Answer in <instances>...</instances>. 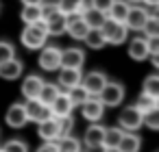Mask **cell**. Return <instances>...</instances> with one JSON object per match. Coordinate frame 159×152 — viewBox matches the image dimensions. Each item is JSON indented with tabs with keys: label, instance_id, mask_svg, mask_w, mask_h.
<instances>
[{
	"label": "cell",
	"instance_id": "1",
	"mask_svg": "<svg viewBox=\"0 0 159 152\" xmlns=\"http://www.w3.org/2000/svg\"><path fill=\"white\" fill-rule=\"evenodd\" d=\"M46 41H48V31H46L44 20H37V22L24 26V31H22V44H24V48L37 50V48H44Z\"/></svg>",
	"mask_w": 159,
	"mask_h": 152
},
{
	"label": "cell",
	"instance_id": "2",
	"mask_svg": "<svg viewBox=\"0 0 159 152\" xmlns=\"http://www.w3.org/2000/svg\"><path fill=\"white\" fill-rule=\"evenodd\" d=\"M100 31H102V35H105V41H107V44H113V46L124 44V39H126V35H129V28L124 26V22H116V20H111V18H107V20L102 22Z\"/></svg>",
	"mask_w": 159,
	"mask_h": 152
},
{
	"label": "cell",
	"instance_id": "3",
	"mask_svg": "<svg viewBox=\"0 0 159 152\" xmlns=\"http://www.w3.org/2000/svg\"><path fill=\"white\" fill-rule=\"evenodd\" d=\"M44 24H46V31L48 35H63L66 33V15L57 9V7H50V9H44Z\"/></svg>",
	"mask_w": 159,
	"mask_h": 152
},
{
	"label": "cell",
	"instance_id": "4",
	"mask_svg": "<svg viewBox=\"0 0 159 152\" xmlns=\"http://www.w3.org/2000/svg\"><path fill=\"white\" fill-rule=\"evenodd\" d=\"M118 124L124 132H135L139 126H142V111L133 104V106H124L120 111V117H118Z\"/></svg>",
	"mask_w": 159,
	"mask_h": 152
},
{
	"label": "cell",
	"instance_id": "5",
	"mask_svg": "<svg viewBox=\"0 0 159 152\" xmlns=\"http://www.w3.org/2000/svg\"><path fill=\"white\" fill-rule=\"evenodd\" d=\"M98 100L105 104V106H120L122 100H124V87L120 83H109L102 87V91L98 93Z\"/></svg>",
	"mask_w": 159,
	"mask_h": 152
},
{
	"label": "cell",
	"instance_id": "6",
	"mask_svg": "<svg viewBox=\"0 0 159 152\" xmlns=\"http://www.w3.org/2000/svg\"><path fill=\"white\" fill-rule=\"evenodd\" d=\"M24 111H26V117H29V122H44V119H48V117H52V113H50V106L48 104H42L37 98H31V100H26L24 102Z\"/></svg>",
	"mask_w": 159,
	"mask_h": 152
},
{
	"label": "cell",
	"instance_id": "7",
	"mask_svg": "<svg viewBox=\"0 0 159 152\" xmlns=\"http://www.w3.org/2000/svg\"><path fill=\"white\" fill-rule=\"evenodd\" d=\"M39 67L44 72H55L61 67V50L57 46H46L39 54Z\"/></svg>",
	"mask_w": 159,
	"mask_h": 152
},
{
	"label": "cell",
	"instance_id": "8",
	"mask_svg": "<svg viewBox=\"0 0 159 152\" xmlns=\"http://www.w3.org/2000/svg\"><path fill=\"white\" fill-rule=\"evenodd\" d=\"M81 113L87 122H100L105 115V104L98 100V96H89L83 104H81Z\"/></svg>",
	"mask_w": 159,
	"mask_h": 152
},
{
	"label": "cell",
	"instance_id": "9",
	"mask_svg": "<svg viewBox=\"0 0 159 152\" xmlns=\"http://www.w3.org/2000/svg\"><path fill=\"white\" fill-rule=\"evenodd\" d=\"M81 85L87 89L89 96H98V93L102 91V87L107 85V76L100 74V72H89V74H85V76L81 78Z\"/></svg>",
	"mask_w": 159,
	"mask_h": 152
},
{
	"label": "cell",
	"instance_id": "10",
	"mask_svg": "<svg viewBox=\"0 0 159 152\" xmlns=\"http://www.w3.org/2000/svg\"><path fill=\"white\" fill-rule=\"evenodd\" d=\"M146 18H148V11L144 7H129V13L124 18V26L129 31H142Z\"/></svg>",
	"mask_w": 159,
	"mask_h": 152
},
{
	"label": "cell",
	"instance_id": "11",
	"mask_svg": "<svg viewBox=\"0 0 159 152\" xmlns=\"http://www.w3.org/2000/svg\"><path fill=\"white\" fill-rule=\"evenodd\" d=\"M83 63H85V52L81 48H66V50H61V67L81 70Z\"/></svg>",
	"mask_w": 159,
	"mask_h": 152
},
{
	"label": "cell",
	"instance_id": "12",
	"mask_svg": "<svg viewBox=\"0 0 159 152\" xmlns=\"http://www.w3.org/2000/svg\"><path fill=\"white\" fill-rule=\"evenodd\" d=\"M37 135L44 141H55L61 137V128L57 124V117H48L44 122H37Z\"/></svg>",
	"mask_w": 159,
	"mask_h": 152
},
{
	"label": "cell",
	"instance_id": "13",
	"mask_svg": "<svg viewBox=\"0 0 159 152\" xmlns=\"http://www.w3.org/2000/svg\"><path fill=\"white\" fill-rule=\"evenodd\" d=\"M5 119H7V124H9L11 128H22V126L29 122V117H26V111H24V104H20V102L11 104V106L7 109V115H5Z\"/></svg>",
	"mask_w": 159,
	"mask_h": 152
},
{
	"label": "cell",
	"instance_id": "14",
	"mask_svg": "<svg viewBox=\"0 0 159 152\" xmlns=\"http://www.w3.org/2000/svg\"><path fill=\"white\" fill-rule=\"evenodd\" d=\"M72 102H70V98L66 96V91H59V96L52 100V104H50V113H52V117H63V115H72Z\"/></svg>",
	"mask_w": 159,
	"mask_h": 152
},
{
	"label": "cell",
	"instance_id": "15",
	"mask_svg": "<svg viewBox=\"0 0 159 152\" xmlns=\"http://www.w3.org/2000/svg\"><path fill=\"white\" fill-rule=\"evenodd\" d=\"M81 18L85 20V24H87L89 28H100V26H102V22L107 20V13H102V11L94 9L92 5H85V7H83V11H81Z\"/></svg>",
	"mask_w": 159,
	"mask_h": 152
},
{
	"label": "cell",
	"instance_id": "16",
	"mask_svg": "<svg viewBox=\"0 0 159 152\" xmlns=\"http://www.w3.org/2000/svg\"><path fill=\"white\" fill-rule=\"evenodd\" d=\"M81 78H83L81 70H74V67H59V87L70 89V87L79 85Z\"/></svg>",
	"mask_w": 159,
	"mask_h": 152
},
{
	"label": "cell",
	"instance_id": "17",
	"mask_svg": "<svg viewBox=\"0 0 159 152\" xmlns=\"http://www.w3.org/2000/svg\"><path fill=\"white\" fill-rule=\"evenodd\" d=\"M42 85H44V78H42V76H37V74L26 76V78L22 80V93H24V98H26V100L37 98V93H39Z\"/></svg>",
	"mask_w": 159,
	"mask_h": 152
},
{
	"label": "cell",
	"instance_id": "18",
	"mask_svg": "<svg viewBox=\"0 0 159 152\" xmlns=\"http://www.w3.org/2000/svg\"><path fill=\"white\" fill-rule=\"evenodd\" d=\"M20 74H22V61H18L16 57L5 61V63H0V78L16 80V78H20Z\"/></svg>",
	"mask_w": 159,
	"mask_h": 152
},
{
	"label": "cell",
	"instance_id": "19",
	"mask_svg": "<svg viewBox=\"0 0 159 152\" xmlns=\"http://www.w3.org/2000/svg\"><path fill=\"white\" fill-rule=\"evenodd\" d=\"M102 135H105V126H100L98 122H92V126H87V130L83 135V143L85 145H102Z\"/></svg>",
	"mask_w": 159,
	"mask_h": 152
},
{
	"label": "cell",
	"instance_id": "20",
	"mask_svg": "<svg viewBox=\"0 0 159 152\" xmlns=\"http://www.w3.org/2000/svg\"><path fill=\"white\" fill-rule=\"evenodd\" d=\"M139 148H142V139L135 132H124L116 152H139Z\"/></svg>",
	"mask_w": 159,
	"mask_h": 152
},
{
	"label": "cell",
	"instance_id": "21",
	"mask_svg": "<svg viewBox=\"0 0 159 152\" xmlns=\"http://www.w3.org/2000/svg\"><path fill=\"white\" fill-rule=\"evenodd\" d=\"M129 57H131L133 61H144V59H148V46H146V39H142V37L131 39V44H129Z\"/></svg>",
	"mask_w": 159,
	"mask_h": 152
},
{
	"label": "cell",
	"instance_id": "22",
	"mask_svg": "<svg viewBox=\"0 0 159 152\" xmlns=\"http://www.w3.org/2000/svg\"><path fill=\"white\" fill-rule=\"evenodd\" d=\"M124 130L120 126H113V128H105V135H102V148L105 150H116L120 139H122Z\"/></svg>",
	"mask_w": 159,
	"mask_h": 152
},
{
	"label": "cell",
	"instance_id": "23",
	"mask_svg": "<svg viewBox=\"0 0 159 152\" xmlns=\"http://www.w3.org/2000/svg\"><path fill=\"white\" fill-rule=\"evenodd\" d=\"M42 18H44V5H24V9L20 13V20L24 24H33Z\"/></svg>",
	"mask_w": 159,
	"mask_h": 152
},
{
	"label": "cell",
	"instance_id": "24",
	"mask_svg": "<svg viewBox=\"0 0 159 152\" xmlns=\"http://www.w3.org/2000/svg\"><path fill=\"white\" fill-rule=\"evenodd\" d=\"M55 145H57L59 152H81V141L76 137H72V132L61 135L59 139H55Z\"/></svg>",
	"mask_w": 159,
	"mask_h": 152
},
{
	"label": "cell",
	"instance_id": "25",
	"mask_svg": "<svg viewBox=\"0 0 159 152\" xmlns=\"http://www.w3.org/2000/svg\"><path fill=\"white\" fill-rule=\"evenodd\" d=\"M129 2L126 0H113L111 2V7L107 9V18H111V20H116V22H124V18H126V13H129Z\"/></svg>",
	"mask_w": 159,
	"mask_h": 152
},
{
	"label": "cell",
	"instance_id": "26",
	"mask_svg": "<svg viewBox=\"0 0 159 152\" xmlns=\"http://www.w3.org/2000/svg\"><path fill=\"white\" fill-rule=\"evenodd\" d=\"M59 85H55V83H44L42 85V89H39V93H37V100L42 102V104H52V100L59 96Z\"/></svg>",
	"mask_w": 159,
	"mask_h": 152
},
{
	"label": "cell",
	"instance_id": "27",
	"mask_svg": "<svg viewBox=\"0 0 159 152\" xmlns=\"http://www.w3.org/2000/svg\"><path fill=\"white\" fill-rule=\"evenodd\" d=\"M85 5H87L85 0H57V9H59V11H61L63 15L81 13Z\"/></svg>",
	"mask_w": 159,
	"mask_h": 152
},
{
	"label": "cell",
	"instance_id": "28",
	"mask_svg": "<svg viewBox=\"0 0 159 152\" xmlns=\"http://www.w3.org/2000/svg\"><path fill=\"white\" fill-rule=\"evenodd\" d=\"M83 41H85L92 50H100V48H105V46H107L105 35H102V31H100V28H89Z\"/></svg>",
	"mask_w": 159,
	"mask_h": 152
},
{
	"label": "cell",
	"instance_id": "29",
	"mask_svg": "<svg viewBox=\"0 0 159 152\" xmlns=\"http://www.w3.org/2000/svg\"><path fill=\"white\" fill-rule=\"evenodd\" d=\"M66 96L70 98V102H72V106H81L87 98H89V93H87V89L79 83V85H74V87H70V89H66Z\"/></svg>",
	"mask_w": 159,
	"mask_h": 152
},
{
	"label": "cell",
	"instance_id": "30",
	"mask_svg": "<svg viewBox=\"0 0 159 152\" xmlns=\"http://www.w3.org/2000/svg\"><path fill=\"white\" fill-rule=\"evenodd\" d=\"M142 124L150 130H159V106L155 109H148L142 113Z\"/></svg>",
	"mask_w": 159,
	"mask_h": 152
},
{
	"label": "cell",
	"instance_id": "31",
	"mask_svg": "<svg viewBox=\"0 0 159 152\" xmlns=\"http://www.w3.org/2000/svg\"><path fill=\"white\" fill-rule=\"evenodd\" d=\"M135 106L144 113V111H148V109H155V106H159V98H155V96H148V93H139V98H137V102H135Z\"/></svg>",
	"mask_w": 159,
	"mask_h": 152
},
{
	"label": "cell",
	"instance_id": "32",
	"mask_svg": "<svg viewBox=\"0 0 159 152\" xmlns=\"http://www.w3.org/2000/svg\"><path fill=\"white\" fill-rule=\"evenodd\" d=\"M142 33H144L146 37L159 35V18L148 13V18H146V22H144V26H142Z\"/></svg>",
	"mask_w": 159,
	"mask_h": 152
},
{
	"label": "cell",
	"instance_id": "33",
	"mask_svg": "<svg viewBox=\"0 0 159 152\" xmlns=\"http://www.w3.org/2000/svg\"><path fill=\"white\" fill-rule=\"evenodd\" d=\"M144 93L159 98V74H150V76H146V80H144Z\"/></svg>",
	"mask_w": 159,
	"mask_h": 152
},
{
	"label": "cell",
	"instance_id": "34",
	"mask_svg": "<svg viewBox=\"0 0 159 152\" xmlns=\"http://www.w3.org/2000/svg\"><path fill=\"white\" fill-rule=\"evenodd\" d=\"M2 152H29V145L20 139H11L2 145Z\"/></svg>",
	"mask_w": 159,
	"mask_h": 152
},
{
	"label": "cell",
	"instance_id": "35",
	"mask_svg": "<svg viewBox=\"0 0 159 152\" xmlns=\"http://www.w3.org/2000/svg\"><path fill=\"white\" fill-rule=\"evenodd\" d=\"M13 57H16L13 44H9V41H0V63H5V61H9V59H13Z\"/></svg>",
	"mask_w": 159,
	"mask_h": 152
},
{
	"label": "cell",
	"instance_id": "36",
	"mask_svg": "<svg viewBox=\"0 0 159 152\" xmlns=\"http://www.w3.org/2000/svg\"><path fill=\"white\" fill-rule=\"evenodd\" d=\"M57 124H59V128H61V135H70L72 128H74V117H72V115L57 117Z\"/></svg>",
	"mask_w": 159,
	"mask_h": 152
},
{
	"label": "cell",
	"instance_id": "37",
	"mask_svg": "<svg viewBox=\"0 0 159 152\" xmlns=\"http://www.w3.org/2000/svg\"><path fill=\"white\" fill-rule=\"evenodd\" d=\"M146 46H148V54H155V52H159V35L146 37Z\"/></svg>",
	"mask_w": 159,
	"mask_h": 152
},
{
	"label": "cell",
	"instance_id": "38",
	"mask_svg": "<svg viewBox=\"0 0 159 152\" xmlns=\"http://www.w3.org/2000/svg\"><path fill=\"white\" fill-rule=\"evenodd\" d=\"M111 2H113V0H92V7L98 9V11H102V13H107V9L111 7Z\"/></svg>",
	"mask_w": 159,
	"mask_h": 152
},
{
	"label": "cell",
	"instance_id": "39",
	"mask_svg": "<svg viewBox=\"0 0 159 152\" xmlns=\"http://www.w3.org/2000/svg\"><path fill=\"white\" fill-rule=\"evenodd\" d=\"M37 152H59L57 150V145H55V141H46L42 148H37Z\"/></svg>",
	"mask_w": 159,
	"mask_h": 152
},
{
	"label": "cell",
	"instance_id": "40",
	"mask_svg": "<svg viewBox=\"0 0 159 152\" xmlns=\"http://www.w3.org/2000/svg\"><path fill=\"white\" fill-rule=\"evenodd\" d=\"M148 59H150V63H152L155 67H159V52H155V54H148Z\"/></svg>",
	"mask_w": 159,
	"mask_h": 152
},
{
	"label": "cell",
	"instance_id": "41",
	"mask_svg": "<svg viewBox=\"0 0 159 152\" xmlns=\"http://www.w3.org/2000/svg\"><path fill=\"white\" fill-rule=\"evenodd\" d=\"M142 2H144L146 7H150V9H155V7H159V0H142Z\"/></svg>",
	"mask_w": 159,
	"mask_h": 152
},
{
	"label": "cell",
	"instance_id": "42",
	"mask_svg": "<svg viewBox=\"0 0 159 152\" xmlns=\"http://www.w3.org/2000/svg\"><path fill=\"white\" fill-rule=\"evenodd\" d=\"M22 2H24V5H42L44 0H22Z\"/></svg>",
	"mask_w": 159,
	"mask_h": 152
},
{
	"label": "cell",
	"instance_id": "43",
	"mask_svg": "<svg viewBox=\"0 0 159 152\" xmlns=\"http://www.w3.org/2000/svg\"><path fill=\"white\" fill-rule=\"evenodd\" d=\"M129 5H135V2H142V0H126Z\"/></svg>",
	"mask_w": 159,
	"mask_h": 152
},
{
	"label": "cell",
	"instance_id": "44",
	"mask_svg": "<svg viewBox=\"0 0 159 152\" xmlns=\"http://www.w3.org/2000/svg\"><path fill=\"white\" fill-rule=\"evenodd\" d=\"M107 152H116V150H107Z\"/></svg>",
	"mask_w": 159,
	"mask_h": 152
},
{
	"label": "cell",
	"instance_id": "45",
	"mask_svg": "<svg viewBox=\"0 0 159 152\" xmlns=\"http://www.w3.org/2000/svg\"><path fill=\"white\" fill-rule=\"evenodd\" d=\"M0 152H2V148H0Z\"/></svg>",
	"mask_w": 159,
	"mask_h": 152
}]
</instances>
